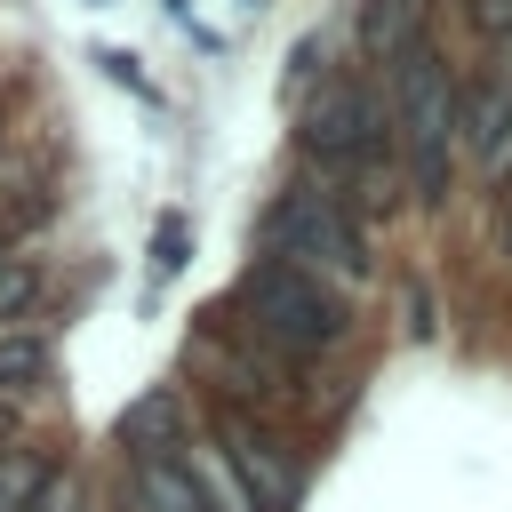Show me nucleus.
Wrapping results in <instances>:
<instances>
[{
  "mask_svg": "<svg viewBox=\"0 0 512 512\" xmlns=\"http://www.w3.org/2000/svg\"><path fill=\"white\" fill-rule=\"evenodd\" d=\"M32 296H40V272L16 256V248H0V320H16V312H32Z\"/></svg>",
  "mask_w": 512,
  "mask_h": 512,
  "instance_id": "10",
  "label": "nucleus"
},
{
  "mask_svg": "<svg viewBox=\"0 0 512 512\" xmlns=\"http://www.w3.org/2000/svg\"><path fill=\"white\" fill-rule=\"evenodd\" d=\"M152 264H160V272L184 264V216H160V232H152Z\"/></svg>",
  "mask_w": 512,
  "mask_h": 512,
  "instance_id": "13",
  "label": "nucleus"
},
{
  "mask_svg": "<svg viewBox=\"0 0 512 512\" xmlns=\"http://www.w3.org/2000/svg\"><path fill=\"white\" fill-rule=\"evenodd\" d=\"M264 248H272V264L312 272V280H320V264L360 272V240H352V224H344L320 192H288V200L264 216Z\"/></svg>",
  "mask_w": 512,
  "mask_h": 512,
  "instance_id": "3",
  "label": "nucleus"
},
{
  "mask_svg": "<svg viewBox=\"0 0 512 512\" xmlns=\"http://www.w3.org/2000/svg\"><path fill=\"white\" fill-rule=\"evenodd\" d=\"M224 440H232V464L248 472L256 504H288V496H296V472H288V464H272V440H256L240 416H224Z\"/></svg>",
  "mask_w": 512,
  "mask_h": 512,
  "instance_id": "8",
  "label": "nucleus"
},
{
  "mask_svg": "<svg viewBox=\"0 0 512 512\" xmlns=\"http://www.w3.org/2000/svg\"><path fill=\"white\" fill-rule=\"evenodd\" d=\"M392 128H400V152H408V184H416V200H448L456 80H448V64H440L424 40L392 64Z\"/></svg>",
  "mask_w": 512,
  "mask_h": 512,
  "instance_id": "1",
  "label": "nucleus"
},
{
  "mask_svg": "<svg viewBox=\"0 0 512 512\" xmlns=\"http://www.w3.org/2000/svg\"><path fill=\"white\" fill-rule=\"evenodd\" d=\"M176 432H184V400H176L168 384H152L144 400H128V408H120V448H136V464L168 456V448H176Z\"/></svg>",
  "mask_w": 512,
  "mask_h": 512,
  "instance_id": "5",
  "label": "nucleus"
},
{
  "mask_svg": "<svg viewBox=\"0 0 512 512\" xmlns=\"http://www.w3.org/2000/svg\"><path fill=\"white\" fill-rule=\"evenodd\" d=\"M504 192H512V184H504ZM504 240H512V216H504Z\"/></svg>",
  "mask_w": 512,
  "mask_h": 512,
  "instance_id": "15",
  "label": "nucleus"
},
{
  "mask_svg": "<svg viewBox=\"0 0 512 512\" xmlns=\"http://www.w3.org/2000/svg\"><path fill=\"white\" fill-rule=\"evenodd\" d=\"M504 120H512V80H496V88L472 104V144L496 152V144H504Z\"/></svg>",
  "mask_w": 512,
  "mask_h": 512,
  "instance_id": "11",
  "label": "nucleus"
},
{
  "mask_svg": "<svg viewBox=\"0 0 512 512\" xmlns=\"http://www.w3.org/2000/svg\"><path fill=\"white\" fill-rule=\"evenodd\" d=\"M416 32H424V0H368L360 8V48L376 64H400L416 48Z\"/></svg>",
  "mask_w": 512,
  "mask_h": 512,
  "instance_id": "7",
  "label": "nucleus"
},
{
  "mask_svg": "<svg viewBox=\"0 0 512 512\" xmlns=\"http://www.w3.org/2000/svg\"><path fill=\"white\" fill-rule=\"evenodd\" d=\"M472 24L480 32H512V0H472Z\"/></svg>",
  "mask_w": 512,
  "mask_h": 512,
  "instance_id": "14",
  "label": "nucleus"
},
{
  "mask_svg": "<svg viewBox=\"0 0 512 512\" xmlns=\"http://www.w3.org/2000/svg\"><path fill=\"white\" fill-rule=\"evenodd\" d=\"M40 368H48V352H40L32 336H8V344H0V392H24V384H40Z\"/></svg>",
  "mask_w": 512,
  "mask_h": 512,
  "instance_id": "12",
  "label": "nucleus"
},
{
  "mask_svg": "<svg viewBox=\"0 0 512 512\" xmlns=\"http://www.w3.org/2000/svg\"><path fill=\"white\" fill-rule=\"evenodd\" d=\"M136 512H208L200 456H152V464H136Z\"/></svg>",
  "mask_w": 512,
  "mask_h": 512,
  "instance_id": "6",
  "label": "nucleus"
},
{
  "mask_svg": "<svg viewBox=\"0 0 512 512\" xmlns=\"http://www.w3.org/2000/svg\"><path fill=\"white\" fill-rule=\"evenodd\" d=\"M48 488H56V464H48V456H32V448H0V512H32Z\"/></svg>",
  "mask_w": 512,
  "mask_h": 512,
  "instance_id": "9",
  "label": "nucleus"
},
{
  "mask_svg": "<svg viewBox=\"0 0 512 512\" xmlns=\"http://www.w3.org/2000/svg\"><path fill=\"white\" fill-rule=\"evenodd\" d=\"M368 136H376V104H368L352 80L320 88V104L304 112V152H312V160H328V168L360 160V152H368Z\"/></svg>",
  "mask_w": 512,
  "mask_h": 512,
  "instance_id": "4",
  "label": "nucleus"
},
{
  "mask_svg": "<svg viewBox=\"0 0 512 512\" xmlns=\"http://www.w3.org/2000/svg\"><path fill=\"white\" fill-rule=\"evenodd\" d=\"M248 312H256V336H272L280 352H320L344 336V304L312 280V272H288V264H264L248 272Z\"/></svg>",
  "mask_w": 512,
  "mask_h": 512,
  "instance_id": "2",
  "label": "nucleus"
}]
</instances>
